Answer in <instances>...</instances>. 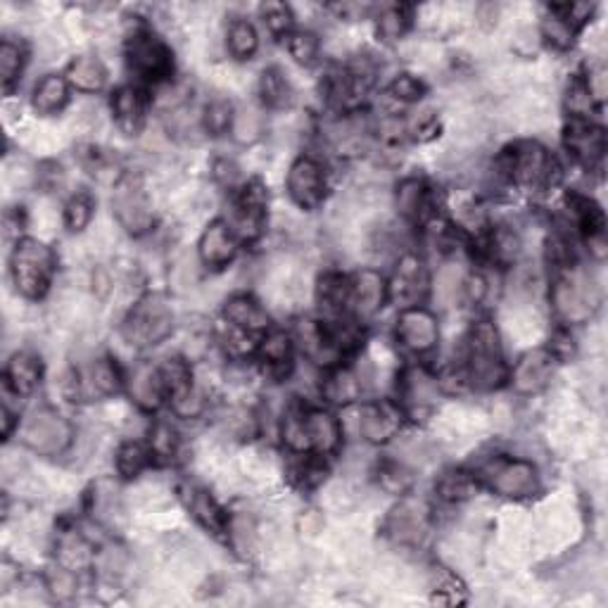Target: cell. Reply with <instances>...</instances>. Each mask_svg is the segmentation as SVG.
<instances>
[{
	"instance_id": "obj_35",
	"label": "cell",
	"mask_w": 608,
	"mask_h": 608,
	"mask_svg": "<svg viewBox=\"0 0 608 608\" xmlns=\"http://www.w3.org/2000/svg\"><path fill=\"white\" fill-rule=\"evenodd\" d=\"M160 375H162L164 388L171 395V399L185 395L188 390H193V375L191 368L184 359H167L164 366L160 368Z\"/></svg>"
},
{
	"instance_id": "obj_4",
	"label": "cell",
	"mask_w": 608,
	"mask_h": 608,
	"mask_svg": "<svg viewBox=\"0 0 608 608\" xmlns=\"http://www.w3.org/2000/svg\"><path fill=\"white\" fill-rule=\"evenodd\" d=\"M174 328V311L162 295H145L124 321V338L134 347L160 345Z\"/></svg>"
},
{
	"instance_id": "obj_25",
	"label": "cell",
	"mask_w": 608,
	"mask_h": 608,
	"mask_svg": "<svg viewBox=\"0 0 608 608\" xmlns=\"http://www.w3.org/2000/svg\"><path fill=\"white\" fill-rule=\"evenodd\" d=\"M402 392H404V399H407L414 409H425V407H432L440 395L438 378L428 374L425 368L414 366L404 374Z\"/></svg>"
},
{
	"instance_id": "obj_5",
	"label": "cell",
	"mask_w": 608,
	"mask_h": 608,
	"mask_svg": "<svg viewBox=\"0 0 608 608\" xmlns=\"http://www.w3.org/2000/svg\"><path fill=\"white\" fill-rule=\"evenodd\" d=\"M21 440L31 452L41 454V456H60L70 449L74 431L62 414L41 407V409L31 411L21 425Z\"/></svg>"
},
{
	"instance_id": "obj_28",
	"label": "cell",
	"mask_w": 608,
	"mask_h": 608,
	"mask_svg": "<svg viewBox=\"0 0 608 608\" xmlns=\"http://www.w3.org/2000/svg\"><path fill=\"white\" fill-rule=\"evenodd\" d=\"M67 100H70V86H67V81L62 77H57V74H48V77H43L36 84L34 100L31 103H34L36 112L53 114L57 110H62Z\"/></svg>"
},
{
	"instance_id": "obj_11",
	"label": "cell",
	"mask_w": 608,
	"mask_h": 608,
	"mask_svg": "<svg viewBox=\"0 0 608 608\" xmlns=\"http://www.w3.org/2000/svg\"><path fill=\"white\" fill-rule=\"evenodd\" d=\"M556 354L552 349H532L514 368V388L521 395H538L556 374Z\"/></svg>"
},
{
	"instance_id": "obj_42",
	"label": "cell",
	"mask_w": 608,
	"mask_h": 608,
	"mask_svg": "<svg viewBox=\"0 0 608 608\" xmlns=\"http://www.w3.org/2000/svg\"><path fill=\"white\" fill-rule=\"evenodd\" d=\"M21 64H24V53H21L20 45H14L12 41H3V45H0V78H3V86L7 91L14 84V78L20 77Z\"/></svg>"
},
{
	"instance_id": "obj_8",
	"label": "cell",
	"mask_w": 608,
	"mask_h": 608,
	"mask_svg": "<svg viewBox=\"0 0 608 608\" xmlns=\"http://www.w3.org/2000/svg\"><path fill=\"white\" fill-rule=\"evenodd\" d=\"M112 207L117 221L127 228L128 234L143 235L152 228L155 217H152V207H150L148 193L143 188L141 178H121L119 185L114 188Z\"/></svg>"
},
{
	"instance_id": "obj_50",
	"label": "cell",
	"mask_w": 608,
	"mask_h": 608,
	"mask_svg": "<svg viewBox=\"0 0 608 608\" xmlns=\"http://www.w3.org/2000/svg\"><path fill=\"white\" fill-rule=\"evenodd\" d=\"M169 281L171 285H174V291L178 292L191 291L193 285H195V281H198V267H195V262H193L191 257H181V259L171 267Z\"/></svg>"
},
{
	"instance_id": "obj_37",
	"label": "cell",
	"mask_w": 608,
	"mask_h": 608,
	"mask_svg": "<svg viewBox=\"0 0 608 608\" xmlns=\"http://www.w3.org/2000/svg\"><path fill=\"white\" fill-rule=\"evenodd\" d=\"M231 131H234L235 141L242 143V145L259 141V136L264 131L262 114L250 110V107H242L241 112L234 114V127H231Z\"/></svg>"
},
{
	"instance_id": "obj_7",
	"label": "cell",
	"mask_w": 608,
	"mask_h": 608,
	"mask_svg": "<svg viewBox=\"0 0 608 608\" xmlns=\"http://www.w3.org/2000/svg\"><path fill=\"white\" fill-rule=\"evenodd\" d=\"M509 171L518 184L532 191H545L559 181V164L539 143H518L509 152Z\"/></svg>"
},
{
	"instance_id": "obj_39",
	"label": "cell",
	"mask_w": 608,
	"mask_h": 608,
	"mask_svg": "<svg viewBox=\"0 0 608 608\" xmlns=\"http://www.w3.org/2000/svg\"><path fill=\"white\" fill-rule=\"evenodd\" d=\"M228 532H231V542H234L235 552L252 554L257 545V525L250 516H235L228 521Z\"/></svg>"
},
{
	"instance_id": "obj_17",
	"label": "cell",
	"mask_w": 608,
	"mask_h": 608,
	"mask_svg": "<svg viewBox=\"0 0 608 608\" xmlns=\"http://www.w3.org/2000/svg\"><path fill=\"white\" fill-rule=\"evenodd\" d=\"M167 392L160 371H155L148 364L136 366L128 375V395L143 411H155L162 404V397Z\"/></svg>"
},
{
	"instance_id": "obj_1",
	"label": "cell",
	"mask_w": 608,
	"mask_h": 608,
	"mask_svg": "<svg viewBox=\"0 0 608 608\" xmlns=\"http://www.w3.org/2000/svg\"><path fill=\"white\" fill-rule=\"evenodd\" d=\"M468 378L478 390H495L506 381V366L495 325L478 321L468 335Z\"/></svg>"
},
{
	"instance_id": "obj_33",
	"label": "cell",
	"mask_w": 608,
	"mask_h": 608,
	"mask_svg": "<svg viewBox=\"0 0 608 608\" xmlns=\"http://www.w3.org/2000/svg\"><path fill=\"white\" fill-rule=\"evenodd\" d=\"M262 98L274 110H285L292 105V88L288 78L278 70H269L262 74Z\"/></svg>"
},
{
	"instance_id": "obj_52",
	"label": "cell",
	"mask_w": 608,
	"mask_h": 608,
	"mask_svg": "<svg viewBox=\"0 0 608 608\" xmlns=\"http://www.w3.org/2000/svg\"><path fill=\"white\" fill-rule=\"evenodd\" d=\"M127 561L128 559L124 549H119V546H105L103 554L98 556L100 573L110 575V578H119L124 573V568H127Z\"/></svg>"
},
{
	"instance_id": "obj_20",
	"label": "cell",
	"mask_w": 608,
	"mask_h": 608,
	"mask_svg": "<svg viewBox=\"0 0 608 608\" xmlns=\"http://www.w3.org/2000/svg\"><path fill=\"white\" fill-rule=\"evenodd\" d=\"M200 259L207 267H224L235 257V238L226 224H210L200 238Z\"/></svg>"
},
{
	"instance_id": "obj_47",
	"label": "cell",
	"mask_w": 608,
	"mask_h": 608,
	"mask_svg": "<svg viewBox=\"0 0 608 608\" xmlns=\"http://www.w3.org/2000/svg\"><path fill=\"white\" fill-rule=\"evenodd\" d=\"M407 24H409L407 7L399 5L388 7V10L381 14V20H378V34H381L385 41H397V38L407 31Z\"/></svg>"
},
{
	"instance_id": "obj_57",
	"label": "cell",
	"mask_w": 608,
	"mask_h": 608,
	"mask_svg": "<svg viewBox=\"0 0 608 608\" xmlns=\"http://www.w3.org/2000/svg\"><path fill=\"white\" fill-rule=\"evenodd\" d=\"M492 250H495V255L502 259V262H511V259H516L518 250H521V241H518L516 234H511V231H499V234L495 235V241H492Z\"/></svg>"
},
{
	"instance_id": "obj_19",
	"label": "cell",
	"mask_w": 608,
	"mask_h": 608,
	"mask_svg": "<svg viewBox=\"0 0 608 608\" xmlns=\"http://www.w3.org/2000/svg\"><path fill=\"white\" fill-rule=\"evenodd\" d=\"M423 291H425L423 264L418 262L416 257H404L402 262H399V267H397L392 285H390L392 300L399 304H416L418 300L423 298Z\"/></svg>"
},
{
	"instance_id": "obj_12",
	"label": "cell",
	"mask_w": 608,
	"mask_h": 608,
	"mask_svg": "<svg viewBox=\"0 0 608 608\" xmlns=\"http://www.w3.org/2000/svg\"><path fill=\"white\" fill-rule=\"evenodd\" d=\"M438 321L428 309L421 307H411V309L399 314L397 321V338L407 349L416 354L431 352L432 347L438 345Z\"/></svg>"
},
{
	"instance_id": "obj_46",
	"label": "cell",
	"mask_w": 608,
	"mask_h": 608,
	"mask_svg": "<svg viewBox=\"0 0 608 608\" xmlns=\"http://www.w3.org/2000/svg\"><path fill=\"white\" fill-rule=\"evenodd\" d=\"M471 489H473V481L468 478L466 473H447L442 475V481L438 482V492L445 502H461L471 497Z\"/></svg>"
},
{
	"instance_id": "obj_48",
	"label": "cell",
	"mask_w": 608,
	"mask_h": 608,
	"mask_svg": "<svg viewBox=\"0 0 608 608\" xmlns=\"http://www.w3.org/2000/svg\"><path fill=\"white\" fill-rule=\"evenodd\" d=\"M178 449L177 432L171 431V425L157 423L150 435V452L160 456V459H171Z\"/></svg>"
},
{
	"instance_id": "obj_55",
	"label": "cell",
	"mask_w": 608,
	"mask_h": 608,
	"mask_svg": "<svg viewBox=\"0 0 608 608\" xmlns=\"http://www.w3.org/2000/svg\"><path fill=\"white\" fill-rule=\"evenodd\" d=\"M390 93H392L397 100H402V103H411V100H418L423 95V84H421L418 78L404 74V77H397L395 81H392Z\"/></svg>"
},
{
	"instance_id": "obj_6",
	"label": "cell",
	"mask_w": 608,
	"mask_h": 608,
	"mask_svg": "<svg viewBox=\"0 0 608 608\" xmlns=\"http://www.w3.org/2000/svg\"><path fill=\"white\" fill-rule=\"evenodd\" d=\"M481 478L492 492L509 499H525L539 489L538 468L523 459H492L481 468Z\"/></svg>"
},
{
	"instance_id": "obj_59",
	"label": "cell",
	"mask_w": 608,
	"mask_h": 608,
	"mask_svg": "<svg viewBox=\"0 0 608 608\" xmlns=\"http://www.w3.org/2000/svg\"><path fill=\"white\" fill-rule=\"evenodd\" d=\"M214 178H217L221 185H235L238 184V178H241V169H238V164H235L234 160L221 157V160L214 162Z\"/></svg>"
},
{
	"instance_id": "obj_49",
	"label": "cell",
	"mask_w": 608,
	"mask_h": 608,
	"mask_svg": "<svg viewBox=\"0 0 608 608\" xmlns=\"http://www.w3.org/2000/svg\"><path fill=\"white\" fill-rule=\"evenodd\" d=\"M60 561L64 568H81L88 561V546L84 545L81 538H64L60 542Z\"/></svg>"
},
{
	"instance_id": "obj_9",
	"label": "cell",
	"mask_w": 608,
	"mask_h": 608,
	"mask_svg": "<svg viewBox=\"0 0 608 608\" xmlns=\"http://www.w3.org/2000/svg\"><path fill=\"white\" fill-rule=\"evenodd\" d=\"M127 55L131 70H136L145 78H162L171 70L169 50L150 31H136L128 38Z\"/></svg>"
},
{
	"instance_id": "obj_21",
	"label": "cell",
	"mask_w": 608,
	"mask_h": 608,
	"mask_svg": "<svg viewBox=\"0 0 608 608\" xmlns=\"http://www.w3.org/2000/svg\"><path fill=\"white\" fill-rule=\"evenodd\" d=\"M304 428H307V440L309 449L316 454H333L340 445V423L338 418L328 411H309L304 414Z\"/></svg>"
},
{
	"instance_id": "obj_41",
	"label": "cell",
	"mask_w": 608,
	"mask_h": 608,
	"mask_svg": "<svg viewBox=\"0 0 608 608\" xmlns=\"http://www.w3.org/2000/svg\"><path fill=\"white\" fill-rule=\"evenodd\" d=\"M202 124L212 136L226 134L228 128L234 127V107L228 105L226 100H214L205 107Z\"/></svg>"
},
{
	"instance_id": "obj_54",
	"label": "cell",
	"mask_w": 608,
	"mask_h": 608,
	"mask_svg": "<svg viewBox=\"0 0 608 608\" xmlns=\"http://www.w3.org/2000/svg\"><path fill=\"white\" fill-rule=\"evenodd\" d=\"M48 589L57 599H70L77 592V580L70 568H57L48 575Z\"/></svg>"
},
{
	"instance_id": "obj_40",
	"label": "cell",
	"mask_w": 608,
	"mask_h": 608,
	"mask_svg": "<svg viewBox=\"0 0 608 608\" xmlns=\"http://www.w3.org/2000/svg\"><path fill=\"white\" fill-rule=\"evenodd\" d=\"M359 375H354L352 371H338V374L331 375L328 382H325V395L333 402H349V399L359 395Z\"/></svg>"
},
{
	"instance_id": "obj_15",
	"label": "cell",
	"mask_w": 608,
	"mask_h": 608,
	"mask_svg": "<svg viewBox=\"0 0 608 608\" xmlns=\"http://www.w3.org/2000/svg\"><path fill=\"white\" fill-rule=\"evenodd\" d=\"M566 145L578 162L585 164L587 169H592V167H596L604 160L606 136H604V128L592 127V124H573V127L568 128Z\"/></svg>"
},
{
	"instance_id": "obj_45",
	"label": "cell",
	"mask_w": 608,
	"mask_h": 608,
	"mask_svg": "<svg viewBox=\"0 0 608 608\" xmlns=\"http://www.w3.org/2000/svg\"><path fill=\"white\" fill-rule=\"evenodd\" d=\"M283 442L291 447L292 452H309V440H307L302 411H288V416L283 421Z\"/></svg>"
},
{
	"instance_id": "obj_51",
	"label": "cell",
	"mask_w": 608,
	"mask_h": 608,
	"mask_svg": "<svg viewBox=\"0 0 608 608\" xmlns=\"http://www.w3.org/2000/svg\"><path fill=\"white\" fill-rule=\"evenodd\" d=\"M288 48H291V55L295 57L300 64H311L318 55L316 36L304 34V31L291 36V43H288Z\"/></svg>"
},
{
	"instance_id": "obj_32",
	"label": "cell",
	"mask_w": 608,
	"mask_h": 608,
	"mask_svg": "<svg viewBox=\"0 0 608 608\" xmlns=\"http://www.w3.org/2000/svg\"><path fill=\"white\" fill-rule=\"evenodd\" d=\"M461 283H464V278H461L459 267H456V264H445V267L438 271L435 285H432L435 302H438L442 309L452 307V304L456 302V298H459Z\"/></svg>"
},
{
	"instance_id": "obj_2",
	"label": "cell",
	"mask_w": 608,
	"mask_h": 608,
	"mask_svg": "<svg viewBox=\"0 0 608 608\" xmlns=\"http://www.w3.org/2000/svg\"><path fill=\"white\" fill-rule=\"evenodd\" d=\"M12 281L17 291L29 300H38L45 295L55 269V257L48 245L38 241H21L12 252Z\"/></svg>"
},
{
	"instance_id": "obj_10",
	"label": "cell",
	"mask_w": 608,
	"mask_h": 608,
	"mask_svg": "<svg viewBox=\"0 0 608 608\" xmlns=\"http://www.w3.org/2000/svg\"><path fill=\"white\" fill-rule=\"evenodd\" d=\"M288 193L295 205L302 210H316L325 198V174L321 164L302 157L291 167L288 174Z\"/></svg>"
},
{
	"instance_id": "obj_22",
	"label": "cell",
	"mask_w": 608,
	"mask_h": 608,
	"mask_svg": "<svg viewBox=\"0 0 608 608\" xmlns=\"http://www.w3.org/2000/svg\"><path fill=\"white\" fill-rule=\"evenodd\" d=\"M224 314H226L228 324L245 333H252V335L267 331V325H269V316L262 309V304H257L248 295H235L228 300Z\"/></svg>"
},
{
	"instance_id": "obj_26",
	"label": "cell",
	"mask_w": 608,
	"mask_h": 608,
	"mask_svg": "<svg viewBox=\"0 0 608 608\" xmlns=\"http://www.w3.org/2000/svg\"><path fill=\"white\" fill-rule=\"evenodd\" d=\"M5 378L7 385L17 395H31L38 388V381H41V364H38L34 354L17 352L12 359L7 361Z\"/></svg>"
},
{
	"instance_id": "obj_29",
	"label": "cell",
	"mask_w": 608,
	"mask_h": 608,
	"mask_svg": "<svg viewBox=\"0 0 608 608\" xmlns=\"http://www.w3.org/2000/svg\"><path fill=\"white\" fill-rule=\"evenodd\" d=\"M188 509H191L193 516L198 518L200 523L205 525L210 532H214V535L226 532L228 518L224 516V511L219 509V504L214 502L205 489H191V492H188Z\"/></svg>"
},
{
	"instance_id": "obj_30",
	"label": "cell",
	"mask_w": 608,
	"mask_h": 608,
	"mask_svg": "<svg viewBox=\"0 0 608 608\" xmlns=\"http://www.w3.org/2000/svg\"><path fill=\"white\" fill-rule=\"evenodd\" d=\"M397 207L399 214L411 221H418L423 217L425 207H428V191H425L423 181L418 178H407L397 188Z\"/></svg>"
},
{
	"instance_id": "obj_36",
	"label": "cell",
	"mask_w": 608,
	"mask_h": 608,
	"mask_svg": "<svg viewBox=\"0 0 608 608\" xmlns=\"http://www.w3.org/2000/svg\"><path fill=\"white\" fill-rule=\"evenodd\" d=\"M318 298L328 311H340L349 302V283L338 274H328V276L321 278Z\"/></svg>"
},
{
	"instance_id": "obj_13",
	"label": "cell",
	"mask_w": 608,
	"mask_h": 608,
	"mask_svg": "<svg viewBox=\"0 0 608 608\" xmlns=\"http://www.w3.org/2000/svg\"><path fill=\"white\" fill-rule=\"evenodd\" d=\"M354 416H357V432L374 445L388 442L402 425L399 409L388 402L364 404L359 409H354Z\"/></svg>"
},
{
	"instance_id": "obj_14",
	"label": "cell",
	"mask_w": 608,
	"mask_h": 608,
	"mask_svg": "<svg viewBox=\"0 0 608 608\" xmlns=\"http://www.w3.org/2000/svg\"><path fill=\"white\" fill-rule=\"evenodd\" d=\"M428 530L425 509L416 502L399 504L388 518V535L397 545H418Z\"/></svg>"
},
{
	"instance_id": "obj_31",
	"label": "cell",
	"mask_w": 608,
	"mask_h": 608,
	"mask_svg": "<svg viewBox=\"0 0 608 608\" xmlns=\"http://www.w3.org/2000/svg\"><path fill=\"white\" fill-rule=\"evenodd\" d=\"M259 354H262L264 364L276 371V374H283L291 366V354H292V342L285 333H271L269 338L264 340L262 347H259Z\"/></svg>"
},
{
	"instance_id": "obj_60",
	"label": "cell",
	"mask_w": 608,
	"mask_h": 608,
	"mask_svg": "<svg viewBox=\"0 0 608 608\" xmlns=\"http://www.w3.org/2000/svg\"><path fill=\"white\" fill-rule=\"evenodd\" d=\"M485 291H488V288H485V281H482L481 276H473L468 281V295H471V300H475V302L482 300Z\"/></svg>"
},
{
	"instance_id": "obj_38",
	"label": "cell",
	"mask_w": 608,
	"mask_h": 608,
	"mask_svg": "<svg viewBox=\"0 0 608 608\" xmlns=\"http://www.w3.org/2000/svg\"><path fill=\"white\" fill-rule=\"evenodd\" d=\"M150 461V452L141 442H127L121 445L119 454H117V468L124 478H134L148 466Z\"/></svg>"
},
{
	"instance_id": "obj_44",
	"label": "cell",
	"mask_w": 608,
	"mask_h": 608,
	"mask_svg": "<svg viewBox=\"0 0 608 608\" xmlns=\"http://www.w3.org/2000/svg\"><path fill=\"white\" fill-rule=\"evenodd\" d=\"M542 34H545V38L552 43L554 48L566 50V48H571V43H573L575 29L571 27V24H568L559 12H554V14H549V17L545 20V24H542Z\"/></svg>"
},
{
	"instance_id": "obj_43",
	"label": "cell",
	"mask_w": 608,
	"mask_h": 608,
	"mask_svg": "<svg viewBox=\"0 0 608 608\" xmlns=\"http://www.w3.org/2000/svg\"><path fill=\"white\" fill-rule=\"evenodd\" d=\"M93 217V200L88 193H77L74 198L67 202V210H64V221L70 231H84L88 226V221Z\"/></svg>"
},
{
	"instance_id": "obj_24",
	"label": "cell",
	"mask_w": 608,
	"mask_h": 608,
	"mask_svg": "<svg viewBox=\"0 0 608 608\" xmlns=\"http://www.w3.org/2000/svg\"><path fill=\"white\" fill-rule=\"evenodd\" d=\"M298 340L307 357H311L318 364H331L340 354L338 345L333 342L331 333L321 328L314 321H300L298 324Z\"/></svg>"
},
{
	"instance_id": "obj_53",
	"label": "cell",
	"mask_w": 608,
	"mask_h": 608,
	"mask_svg": "<svg viewBox=\"0 0 608 608\" xmlns=\"http://www.w3.org/2000/svg\"><path fill=\"white\" fill-rule=\"evenodd\" d=\"M262 12H264V21H267V27H269L274 34L281 36L292 27L291 10H288L285 5H281V3H271V5H264Z\"/></svg>"
},
{
	"instance_id": "obj_58",
	"label": "cell",
	"mask_w": 608,
	"mask_h": 608,
	"mask_svg": "<svg viewBox=\"0 0 608 608\" xmlns=\"http://www.w3.org/2000/svg\"><path fill=\"white\" fill-rule=\"evenodd\" d=\"M589 107H592V95H589L587 86L585 84H573L571 93H568V110L573 114H587Z\"/></svg>"
},
{
	"instance_id": "obj_34",
	"label": "cell",
	"mask_w": 608,
	"mask_h": 608,
	"mask_svg": "<svg viewBox=\"0 0 608 608\" xmlns=\"http://www.w3.org/2000/svg\"><path fill=\"white\" fill-rule=\"evenodd\" d=\"M257 45H259V38H257L255 27L245 20H235L231 27H228V50L231 55L238 57V60H248L257 53Z\"/></svg>"
},
{
	"instance_id": "obj_61",
	"label": "cell",
	"mask_w": 608,
	"mask_h": 608,
	"mask_svg": "<svg viewBox=\"0 0 608 608\" xmlns=\"http://www.w3.org/2000/svg\"><path fill=\"white\" fill-rule=\"evenodd\" d=\"M12 414H10V409L7 407H3V435H10V431H12Z\"/></svg>"
},
{
	"instance_id": "obj_18",
	"label": "cell",
	"mask_w": 608,
	"mask_h": 608,
	"mask_svg": "<svg viewBox=\"0 0 608 608\" xmlns=\"http://www.w3.org/2000/svg\"><path fill=\"white\" fill-rule=\"evenodd\" d=\"M121 385L119 371L110 359H95L91 366L77 374L74 381V395L86 392V395H114Z\"/></svg>"
},
{
	"instance_id": "obj_27",
	"label": "cell",
	"mask_w": 608,
	"mask_h": 608,
	"mask_svg": "<svg viewBox=\"0 0 608 608\" xmlns=\"http://www.w3.org/2000/svg\"><path fill=\"white\" fill-rule=\"evenodd\" d=\"M67 81H70L74 88H78V91L84 93L100 91L107 81L105 64L93 55L77 57V60L70 64V70H67Z\"/></svg>"
},
{
	"instance_id": "obj_16",
	"label": "cell",
	"mask_w": 608,
	"mask_h": 608,
	"mask_svg": "<svg viewBox=\"0 0 608 608\" xmlns=\"http://www.w3.org/2000/svg\"><path fill=\"white\" fill-rule=\"evenodd\" d=\"M385 281L378 271L364 269L359 271L354 281L349 283V300H352L354 309L361 318H371L375 311L381 309L385 302Z\"/></svg>"
},
{
	"instance_id": "obj_23",
	"label": "cell",
	"mask_w": 608,
	"mask_h": 608,
	"mask_svg": "<svg viewBox=\"0 0 608 608\" xmlns=\"http://www.w3.org/2000/svg\"><path fill=\"white\" fill-rule=\"evenodd\" d=\"M114 119L119 124V128L124 134L134 136L143 128V119H145V103H143V95L136 88H121V91L114 93L112 100Z\"/></svg>"
},
{
	"instance_id": "obj_56",
	"label": "cell",
	"mask_w": 608,
	"mask_h": 608,
	"mask_svg": "<svg viewBox=\"0 0 608 608\" xmlns=\"http://www.w3.org/2000/svg\"><path fill=\"white\" fill-rule=\"evenodd\" d=\"M381 482L388 492H404V489L409 488L411 475L407 473L404 464H390V466L382 468Z\"/></svg>"
},
{
	"instance_id": "obj_3",
	"label": "cell",
	"mask_w": 608,
	"mask_h": 608,
	"mask_svg": "<svg viewBox=\"0 0 608 608\" xmlns=\"http://www.w3.org/2000/svg\"><path fill=\"white\" fill-rule=\"evenodd\" d=\"M599 307V288L589 274L566 267L554 285V309L566 324H585Z\"/></svg>"
}]
</instances>
